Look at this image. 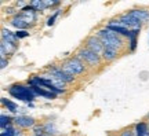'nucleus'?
I'll return each mask as SVG.
<instances>
[{"instance_id": "17", "label": "nucleus", "mask_w": 149, "mask_h": 136, "mask_svg": "<svg viewBox=\"0 0 149 136\" xmlns=\"http://www.w3.org/2000/svg\"><path fill=\"white\" fill-rule=\"evenodd\" d=\"M1 105L6 106V107H7V109L13 113V114L18 113V109H19L17 103H14V102H13V100H10V99H6V98H1Z\"/></svg>"}, {"instance_id": "23", "label": "nucleus", "mask_w": 149, "mask_h": 136, "mask_svg": "<svg viewBox=\"0 0 149 136\" xmlns=\"http://www.w3.org/2000/svg\"><path fill=\"white\" fill-rule=\"evenodd\" d=\"M137 37L138 36H134V37H131V39H130V40H128V43H130V51H131V52H134V51H135V48H137Z\"/></svg>"}, {"instance_id": "19", "label": "nucleus", "mask_w": 149, "mask_h": 136, "mask_svg": "<svg viewBox=\"0 0 149 136\" xmlns=\"http://www.w3.org/2000/svg\"><path fill=\"white\" fill-rule=\"evenodd\" d=\"M29 4L35 8V11H36V12L47 10V8H46V4H44V0H32V1H29Z\"/></svg>"}, {"instance_id": "13", "label": "nucleus", "mask_w": 149, "mask_h": 136, "mask_svg": "<svg viewBox=\"0 0 149 136\" xmlns=\"http://www.w3.org/2000/svg\"><path fill=\"white\" fill-rule=\"evenodd\" d=\"M134 132H135V136H149V125L144 121L137 122L134 125Z\"/></svg>"}, {"instance_id": "4", "label": "nucleus", "mask_w": 149, "mask_h": 136, "mask_svg": "<svg viewBox=\"0 0 149 136\" xmlns=\"http://www.w3.org/2000/svg\"><path fill=\"white\" fill-rule=\"evenodd\" d=\"M61 68L64 69L65 72L68 74H70L72 77L74 76H80V74H83L86 72V65L83 61H80L79 58H69V59H66L64 63H62V66Z\"/></svg>"}, {"instance_id": "9", "label": "nucleus", "mask_w": 149, "mask_h": 136, "mask_svg": "<svg viewBox=\"0 0 149 136\" xmlns=\"http://www.w3.org/2000/svg\"><path fill=\"white\" fill-rule=\"evenodd\" d=\"M86 47L91 50L93 52L98 54L102 57V52H104V44L101 43V40L97 36H90L87 40H86Z\"/></svg>"}, {"instance_id": "20", "label": "nucleus", "mask_w": 149, "mask_h": 136, "mask_svg": "<svg viewBox=\"0 0 149 136\" xmlns=\"http://www.w3.org/2000/svg\"><path fill=\"white\" fill-rule=\"evenodd\" d=\"M15 135V128H13V125L7 126L6 129L0 131V136H14Z\"/></svg>"}, {"instance_id": "6", "label": "nucleus", "mask_w": 149, "mask_h": 136, "mask_svg": "<svg viewBox=\"0 0 149 136\" xmlns=\"http://www.w3.org/2000/svg\"><path fill=\"white\" fill-rule=\"evenodd\" d=\"M47 70H48V74H50L51 77L59 80V81H62V83H65V84L73 83L74 77H72L70 74H68L62 68H58V66H55V65H48Z\"/></svg>"}, {"instance_id": "24", "label": "nucleus", "mask_w": 149, "mask_h": 136, "mask_svg": "<svg viewBox=\"0 0 149 136\" xmlns=\"http://www.w3.org/2000/svg\"><path fill=\"white\" fill-rule=\"evenodd\" d=\"M44 125H35L33 126V135H44Z\"/></svg>"}, {"instance_id": "11", "label": "nucleus", "mask_w": 149, "mask_h": 136, "mask_svg": "<svg viewBox=\"0 0 149 136\" xmlns=\"http://www.w3.org/2000/svg\"><path fill=\"white\" fill-rule=\"evenodd\" d=\"M128 14L131 17H134L141 23H145V22L149 21V11L145 10V8H133V10L128 11Z\"/></svg>"}, {"instance_id": "12", "label": "nucleus", "mask_w": 149, "mask_h": 136, "mask_svg": "<svg viewBox=\"0 0 149 136\" xmlns=\"http://www.w3.org/2000/svg\"><path fill=\"white\" fill-rule=\"evenodd\" d=\"M10 25L15 28L17 30H28V29L31 28V25H29V23H26V22L24 21V19H22L18 14H17V15H14L10 19Z\"/></svg>"}, {"instance_id": "30", "label": "nucleus", "mask_w": 149, "mask_h": 136, "mask_svg": "<svg viewBox=\"0 0 149 136\" xmlns=\"http://www.w3.org/2000/svg\"><path fill=\"white\" fill-rule=\"evenodd\" d=\"M32 136H50V135H47V133H44V135H32Z\"/></svg>"}, {"instance_id": "22", "label": "nucleus", "mask_w": 149, "mask_h": 136, "mask_svg": "<svg viewBox=\"0 0 149 136\" xmlns=\"http://www.w3.org/2000/svg\"><path fill=\"white\" fill-rule=\"evenodd\" d=\"M59 12H61V10H57L51 17H48L47 22H46V23H47V26H53L54 23H55V19H57V17L59 15Z\"/></svg>"}, {"instance_id": "31", "label": "nucleus", "mask_w": 149, "mask_h": 136, "mask_svg": "<svg viewBox=\"0 0 149 136\" xmlns=\"http://www.w3.org/2000/svg\"><path fill=\"white\" fill-rule=\"evenodd\" d=\"M111 136H116V135H111Z\"/></svg>"}, {"instance_id": "28", "label": "nucleus", "mask_w": 149, "mask_h": 136, "mask_svg": "<svg viewBox=\"0 0 149 136\" xmlns=\"http://www.w3.org/2000/svg\"><path fill=\"white\" fill-rule=\"evenodd\" d=\"M0 63H1V65H0V68H1V69H6V66L8 65V61H7L6 58H1V61H0Z\"/></svg>"}, {"instance_id": "21", "label": "nucleus", "mask_w": 149, "mask_h": 136, "mask_svg": "<svg viewBox=\"0 0 149 136\" xmlns=\"http://www.w3.org/2000/svg\"><path fill=\"white\" fill-rule=\"evenodd\" d=\"M44 132H47V133H55L57 132V129H55V125H54L51 121H48V122H46L44 124Z\"/></svg>"}, {"instance_id": "1", "label": "nucleus", "mask_w": 149, "mask_h": 136, "mask_svg": "<svg viewBox=\"0 0 149 136\" xmlns=\"http://www.w3.org/2000/svg\"><path fill=\"white\" fill-rule=\"evenodd\" d=\"M95 36L101 40L104 44V48H113L116 51H120L124 47V37L117 35L115 32H112L108 28H102L95 33Z\"/></svg>"}, {"instance_id": "3", "label": "nucleus", "mask_w": 149, "mask_h": 136, "mask_svg": "<svg viewBox=\"0 0 149 136\" xmlns=\"http://www.w3.org/2000/svg\"><path fill=\"white\" fill-rule=\"evenodd\" d=\"M76 58H79L80 61H83V62L87 63V65L91 66V68H95V66L102 65V57L101 55L93 52V51L88 50L87 47L79 48L77 52H76Z\"/></svg>"}, {"instance_id": "5", "label": "nucleus", "mask_w": 149, "mask_h": 136, "mask_svg": "<svg viewBox=\"0 0 149 136\" xmlns=\"http://www.w3.org/2000/svg\"><path fill=\"white\" fill-rule=\"evenodd\" d=\"M116 21H117L119 25H122L123 28H126V29H128V30H141V28H142V23H141L139 21H137L134 17H131L128 12L122 14Z\"/></svg>"}, {"instance_id": "8", "label": "nucleus", "mask_w": 149, "mask_h": 136, "mask_svg": "<svg viewBox=\"0 0 149 136\" xmlns=\"http://www.w3.org/2000/svg\"><path fill=\"white\" fill-rule=\"evenodd\" d=\"M18 15L21 17L26 23H29L31 26H32L37 19V12L35 11V8H33L31 4H28V6H25L24 8H21V11L18 12Z\"/></svg>"}, {"instance_id": "7", "label": "nucleus", "mask_w": 149, "mask_h": 136, "mask_svg": "<svg viewBox=\"0 0 149 136\" xmlns=\"http://www.w3.org/2000/svg\"><path fill=\"white\" fill-rule=\"evenodd\" d=\"M28 85L33 89V92H35L36 96H42V98H46V99H48V100H54L55 98H57V94H54V92H51V91H48L47 88H43V87H40V85L35 84L31 79L28 80Z\"/></svg>"}, {"instance_id": "14", "label": "nucleus", "mask_w": 149, "mask_h": 136, "mask_svg": "<svg viewBox=\"0 0 149 136\" xmlns=\"http://www.w3.org/2000/svg\"><path fill=\"white\" fill-rule=\"evenodd\" d=\"M1 40L17 44V43H18V37L15 36V32H11L10 29L3 28V29H1Z\"/></svg>"}, {"instance_id": "27", "label": "nucleus", "mask_w": 149, "mask_h": 136, "mask_svg": "<svg viewBox=\"0 0 149 136\" xmlns=\"http://www.w3.org/2000/svg\"><path fill=\"white\" fill-rule=\"evenodd\" d=\"M6 12H7V14H14V15L18 14L17 8H14V7H8V8H6Z\"/></svg>"}, {"instance_id": "16", "label": "nucleus", "mask_w": 149, "mask_h": 136, "mask_svg": "<svg viewBox=\"0 0 149 136\" xmlns=\"http://www.w3.org/2000/svg\"><path fill=\"white\" fill-rule=\"evenodd\" d=\"M0 47L4 48V51L7 55H13V54L17 51V44H14V43H10V41H4V40H1V43H0Z\"/></svg>"}, {"instance_id": "15", "label": "nucleus", "mask_w": 149, "mask_h": 136, "mask_svg": "<svg viewBox=\"0 0 149 136\" xmlns=\"http://www.w3.org/2000/svg\"><path fill=\"white\" fill-rule=\"evenodd\" d=\"M119 55V51L113 50V48H104V52H102V59H105L107 62H112L115 61Z\"/></svg>"}, {"instance_id": "2", "label": "nucleus", "mask_w": 149, "mask_h": 136, "mask_svg": "<svg viewBox=\"0 0 149 136\" xmlns=\"http://www.w3.org/2000/svg\"><path fill=\"white\" fill-rule=\"evenodd\" d=\"M7 91L13 98L22 100V102H26V103H33V100L36 99V95L33 92V89L29 85H25V84H13L8 87Z\"/></svg>"}, {"instance_id": "18", "label": "nucleus", "mask_w": 149, "mask_h": 136, "mask_svg": "<svg viewBox=\"0 0 149 136\" xmlns=\"http://www.w3.org/2000/svg\"><path fill=\"white\" fill-rule=\"evenodd\" d=\"M11 122H14V118L11 115H6V114L0 115V126H1V129H6L7 126H10Z\"/></svg>"}, {"instance_id": "26", "label": "nucleus", "mask_w": 149, "mask_h": 136, "mask_svg": "<svg viewBox=\"0 0 149 136\" xmlns=\"http://www.w3.org/2000/svg\"><path fill=\"white\" fill-rule=\"evenodd\" d=\"M120 136H135V132H134V129H130V128H127V129L122 131Z\"/></svg>"}, {"instance_id": "29", "label": "nucleus", "mask_w": 149, "mask_h": 136, "mask_svg": "<svg viewBox=\"0 0 149 136\" xmlns=\"http://www.w3.org/2000/svg\"><path fill=\"white\" fill-rule=\"evenodd\" d=\"M14 136H22V132L18 131V129H15V135H14Z\"/></svg>"}, {"instance_id": "10", "label": "nucleus", "mask_w": 149, "mask_h": 136, "mask_svg": "<svg viewBox=\"0 0 149 136\" xmlns=\"http://www.w3.org/2000/svg\"><path fill=\"white\" fill-rule=\"evenodd\" d=\"M14 124L19 128H33L35 126V118L29 115H17L14 117Z\"/></svg>"}, {"instance_id": "25", "label": "nucleus", "mask_w": 149, "mask_h": 136, "mask_svg": "<svg viewBox=\"0 0 149 136\" xmlns=\"http://www.w3.org/2000/svg\"><path fill=\"white\" fill-rule=\"evenodd\" d=\"M15 36L18 37V40H19V39H25V37L29 36V32L28 30H15Z\"/></svg>"}]
</instances>
